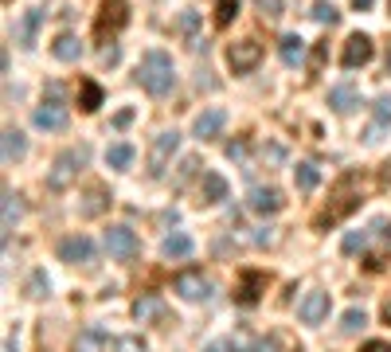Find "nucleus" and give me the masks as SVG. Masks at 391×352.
<instances>
[{
	"label": "nucleus",
	"mask_w": 391,
	"mask_h": 352,
	"mask_svg": "<svg viewBox=\"0 0 391 352\" xmlns=\"http://www.w3.org/2000/svg\"><path fill=\"white\" fill-rule=\"evenodd\" d=\"M137 83H141L149 94L164 98V94L176 86V67H172V55H169V51H161V47L145 51V55H141V67H137Z\"/></svg>",
	"instance_id": "f257e3e1"
},
{
	"label": "nucleus",
	"mask_w": 391,
	"mask_h": 352,
	"mask_svg": "<svg viewBox=\"0 0 391 352\" xmlns=\"http://www.w3.org/2000/svg\"><path fill=\"white\" fill-rule=\"evenodd\" d=\"M90 160V149H67V153H59L55 157V165H52V172H47V188L52 192H63V188H71L78 180V168Z\"/></svg>",
	"instance_id": "f03ea898"
},
{
	"label": "nucleus",
	"mask_w": 391,
	"mask_h": 352,
	"mask_svg": "<svg viewBox=\"0 0 391 352\" xmlns=\"http://www.w3.org/2000/svg\"><path fill=\"white\" fill-rule=\"evenodd\" d=\"M126 24H129V4L126 0H102V4H98V24H94V35H98V40L121 32Z\"/></svg>",
	"instance_id": "7ed1b4c3"
},
{
	"label": "nucleus",
	"mask_w": 391,
	"mask_h": 352,
	"mask_svg": "<svg viewBox=\"0 0 391 352\" xmlns=\"http://www.w3.org/2000/svg\"><path fill=\"white\" fill-rule=\"evenodd\" d=\"M349 184H352V176H344V180H340V192H337V204H332V208H325L321 216L313 219L317 231H325V227L340 223V219L349 216V211H356V208H360V196H352V192H349Z\"/></svg>",
	"instance_id": "20e7f679"
},
{
	"label": "nucleus",
	"mask_w": 391,
	"mask_h": 352,
	"mask_svg": "<svg viewBox=\"0 0 391 352\" xmlns=\"http://www.w3.org/2000/svg\"><path fill=\"white\" fill-rule=\"evenodd\" d=\"M180 149V134L176 129H164V134L153 137V149H149V176H164V168H169V160L176 157Z\"/></svg>",
	"instance_id": "39448f33"
},
{
	"label": "nucleus",
	"mask_w": 391,
	"mask_h": 352,
	"mask_svg": "<svg viewBox=\"0 0 391 352\" xmlns=\"http://www.w3.org/2000/svg\"><path fill=\"white\" fill-rule=\"evenodd\" d=\"M258 63H263V43L258 40H239L227 47V67L235 71V75H251Z\"/></svg>",
	"instance_id": "423d86ee"
},
{
	"label": "nucleus",
	"mask_w": 391,
	"mask_h": 352,
	"mask_svg": "<svg viewBox=\"0 0 391 352\" xmlns=\"http://www.w3.org/2000/svg\"><path fill=\"white\" fill-rule=\"evenodd\" d=\"M172 290L184 298V302H207L212 298V282L204 278V270H184V274L172 278Z\"/></svg>",
	"instance_id": "0eeeda50"
},
{
	"label": "nucleus",
	"mask_w": 391,
	"mask_h": 352,
	"mask_svg": "<svg viewBox=\"0 0 391 352\" xmlns=\"http://www.w3.org/2000/svg\"><path fill=\"white\" fill-rule=\"evenodd\" d=\"M372 55H375L372 40H368L364 32H356V35H349V40H344L340 63H344V71H356V67H368V63H372Z\"/></svg>",
	"instance_id": "6e6552de"
},
{
	"label": "nucleus",
	"mask_w": 391,
	"mask_h": 352,
	"mask_svg": "<svg viewBox=\"0 0 391 352\" xmlns=\"http://www.w3.org/2000/svg\"><path fill=\"white\" fill-rule=\"evenodd\" d=\"M263 293H266V274L263 270H243V278H239V286H235V305L251 310V305H258Z\"/></svg>",
	"instance_id": "1a4fd4ad"
},
{
	"label": "nucleus",
	"mask_w": 391,
	"mask_h": 352,
	"mask_svg": "<svg viewBox=\"0 0 391 352\" xmlns=\"http://www.w3.org/2000/svg\"><path fill=\"white\" fill-rule=\"evenodd\" d=\"M94 254L98 251H94V243L86 239V235H67V239L59 243V259L71 262V266H90Z\"/></svg>",
	"instance_id": "9d476101"
},
{
	"label": "nucleus",
	"mask_w": 391,
	"mask_h": 352,
	"mask_svg": "<svg viewBox=\"0 0 391 352\" xmlns=\"http://www.w3.org/2000/svg\"><path fill=\"white\" fill-rule=\"evenodd\" d=\"M137 231L133 227H126V223H118V227H110L106 231V251L114 254V259H133L137 254Z\"/></svg>",
	"instance_id": "9b49d317"
},
{
	"label": "nucleus",
	"mask_w": 391,
	"mask_h": 352,
	"mask_svg": "<svg viewBox=\"0 0 391 352\" xmlns=\"http://www.w3.org/2000/svg\"><path fill=\"white\" fill-rule=\"evenodd\" d=\"M133 317L141 321V325H157V321H169V310H164V302L157 293H141L133 302Z\"/></svg>",
	"instance_id": "f8f14e48"
},
{
	"label": "nucleus",
	"mask_w": 391,
	"mask_h": 352,
	"mask_svg": "<svg viewBox=\"0 0 391 352\" xmlns=\"http://www.w3.org/2000/svg\"><path fill=\"white\" fill-rule=\"evenodd\" d=\"M298 317L306 321V325H321V321L329 317V293H325V290L306 293V302L298 305Z\"/></svg>",
	"instance_id": "ddd939ff"
},
{
	"label": "nucleus",
	"mask_w": 391,
	"mask_h": 352,
	"mask_svg": "<svg viewBox=\"0 0 391 352\" xmlns=\"http://www.w3.org/2000/svg\"><path fill=\"white\" fill-rule=\"evenodd\" d=\"M251 211H258V216H278L282 208H286V200H282V192L278 188H251Z\"/></svg>",
	"instance_id": "4468645a"
},
{
	"label": "nucleus",
	"mask_w": 391,
	"mask_h": 352,
	"mask_svg": "<svg viewBox=\"0 0 391 352\" xmlns=\"http://www.w3.org/2000/svg\"><path fill=\"white\" fill-rule=\"evenodd\" d=\"M223 126H227V114H223V110H204V114L196 117L192 134L200 137V141H212V137L223 134Z\"/></svg>",
	"instance_id": "2eb2a0df"
},
{
	"label": "nucleus",
	"mask_w": 391,
	"mask_h": 352,
	"mask_svg": "<svg viewBox=\"0 0 391 352\" xmlns=\"http://www.w3.org/2000/svg\"><path fill=\"white\" fill-rule=\"evenodd\" d=\"M40 129H67V106L63 102H43L40 110H35V117H32Z\"/></svg>",
	"instance_id": "dca6fc26"
},
{
	"label": "nucleus",
	"mask_w": 391,
	"mask_h": 352,
	"mask_svg": "<svg viewBox=\"0 0 391 352\" xmlns=\"http://www.w3.org/2000/svg\"><path fill=\"white\" fill-rule=\"evenodd\" d=\"M329 106L337 110V114H352V110L360 106V94H356V86H352V83H340V86H332V90H329Z\"/></svg>",
	"instance_id": "f3484780"
},
{
	"label": "nucleus",
	"mask_w": 391,
	"mask_h": 352,
	"mask_svg": "<svg viewBox=\"0 0 391 352\" xmlns=\"http://www.w3.org/2000/svg\"><path fill=\"white\" fill-rule=\"evenodd\" d=\"M43 24V8H28L24 20L16 24V43L20 47H35V32H40Z\"/></svg>",
	"instance_id": "a211bd4d"
},
{
	"label": "nucleus",
	"mask_w": 391,
	"mask_h": 352,
	"mask_svg": "<svg viewBox=\"0 0 391 352\" xmlns=\"http://www.w3.org/2000/svg\"><path fill=\"white\" fill-rule=\"evenodd\" d=\"M192 251H196V243H192V235H184V231L164 235V243H161V254H164V259H188Z\"/></svg>",
	"instance_id": "6ab92c4d"
},
{
	"label": "nucleus",
	"mask_w": 391,
	"mask_h": 352,
	"mask_svg": "<svg viewBox=\"0 0 391 352\" xmlns=\"http://www.w3.org/2000/svg\"><path fill=\"white\" fill-rule=\"evenodd\" d=\"M200 200H204V204L227 200V180H223L219 172H204V180H200Z\"/></svg>",
	"instance_id": "aec40b11"
},
{
	"label": "nucleus",
	"mask_w": 391,
	"mask_h": 352,
	"mask_svg": "<svg viewBox=\"0 0 391 352\" xmlns=\"http://www.w3.org/2000/svg\"><path fill=\"white\" fill-rule=\"evenodd\" d=\"M278 55H282V63H286V67H298L301 63V55H306V43H301V35H282L278 40Z\"/></svg>",
	"instance_id": "412c9836"
},
{
	"label": "nucleus",
	"mask_w": 391,
	"mask_h": 352,
	"mask_svg": "<svg viewBox=\"0 0 391 352\" xmlns=\"http://www.w3.org/2000/svg\"><path fill=\"white\" fill-rule=\"evenodd\" d=\"M52 55H55V59H63V63H75V59L83 55V43H78V35L63 32L59 40L52 43Z\"/></svg>",
	"instance_id": "4be33fe9"
},
{
	"label": "nucleus",
	"mask_w": 391,
	"mask_h": 352,
	"mask_svg": "<svg viewBox=\"0 0 391 352\" xmlns=\"http://www.w3.org/2000/svg\"><path fill=\"white\" fill-rule=\"evenodd\" d=\"M133 157H137V153H133V145H129V141H118V145L106 149V165L118 168V172H126V168L133 165Z\"/></svg>",
	"instance_id": "5701e85b"
},
{
	"label": "nucleus",
	"mask_w": 391,
	"mask_h": 352,
	"mask_svg": "<svg viewBox=\"0 0 391 352\" xmlns=\"http://www.w3.org/2000/svg\"><path fill=\"white\" fill-rule=\"evenodd\" d=\"M78 106H83L86 114H94V110L102 106V86L94 83V78H83V83H78Z\"/></svg>",
	"instance_id": "b1692460"
},
{
	"label": "nucleus",
	"mask_w": 391,
	"mask_h": 352,
	"mask_svg": "<svg viewBox=\"0 0 391 352\" xmlns=\"http://www.w3.org/2000/svg\"><path fill=\"white\" fill-rule=\"evenodd\" d=\"M24 153H28L24 134H20V129H4V160L16 165V160H24Z\"/></svg>",
	"instance_id": "393cba45"
},
{
	"label": "nucleus",
	"mask_w": 391,
	"mask_h": 352,
	"mask_svg": "<svg viewBox=\"0 0 391 352\" xmlns=\"http://www.w3.org/2000/svg\"><path fill=\"white\" fill-rule=\"evenodd\" d=\"M102 344H106V329H86V333L75 336L71 352H102Z\"/></svg>",
	"instance_id": "a878e982"
},
{
	"label": "nucleus",
	"mask_w": 391,
	"mask_h": 352,
	"mask_svg": "<svg viewBox=\"0 0 391 352\" xmlns=\"http://www.w3.org/2000/svg\"><path fill=\"white\" fill-rule=\"evenodd\" d=\"M294 184H298L301 192H313V188L321 184V172H317V165H309V160H301V165L294 168Z\"/></svg>",
	"instance_id": "bb28decb"
},
{
	"label": "nucleus",
	"mask_w": 391,
	"mask_h": 352,
	"mask_svg": "<svg viewBox=\"0 0 391 352\" xmlns=\"http://www.w3.org/2000/svg\"><path fill=\"white\" fill-rule=\"evenodd\" d=\"M110 204V196H106V188H90V192L83 196V204H78V211L83 216H102V208Z\"/></svg>",
	"instance_id": "cd10ccee"
},
{
	"label": "nucleus",
	"mask_w": 391,
	"mask_h": 352,
	"mask_svg": "<svg viewBox=\"0 0 391 352\" xmlns=\"http://www.w3.org/2000/svg\"><path fill=\"white\" fill-rule=\"evenodd\" d=\"M20 211H24V204H20V196L12 192V188H4V235H8L12 227H16Z\"/></svg>",
	"instance_id": "c85d7f7f"
},
{
	"label": "nucleus",
	"mask_w": 391,
	"mask_h": 352,
	"mask_svg": "<svg viewBox=\"0 0 391 352\" xmlns=\"http://www.w3.org/2000/svg\"><path fill=\"white\" fill-rule=\"evenodd\" d=\"M47 293H52V278L43 274V270H35V274L28 278V298L40 302V298H47Z\"/></svg>",
	"instance_id": "c756f323"
},
{
	"label": "nucleus",
	"mask_w": 391,
	"mask_h": 352,
	"mask_svg": "<svg viewBox=\"0 0 391 352\" xmlns=\"http://www.w3.org/2000/svg\"><path fill=\"white\" fill-rule=\"evenodd\" d=\"M372 122L383 126V129L391 126V94H380V98L372 102Z\"/></svg>",
	"instance_id": "7c9ffc66"
},
{
	"label": "nucleus",
	"mask_w": 391,
	"mask_h": 352,
	"mask_svg": "<svg viewBox=\"0 0 391 352\" xmlns=\"http://www.w3.org/2000/svg\"><path fill=\"white\" fill-rule=\"evenodd\" d=\"M364 325H368V317H364V310H356V305L340 313V333H356V329H364Z\"/></svg>",
	"instance_id": "2f4dec72"
},
{
	"label": "nucleus",
	"mask_w": 391,
	"mask_h": 352,
	"mask_svg": "<svg viewBox=\"0 0 391 352\" xmlns=\"http://www.w3.org/2000/svg\"><path fill=\"white\" fill-rule=\"evenodd\" d=\"M227 348L231 352H258V344H255V336H251L247 329H239V333L227 336Z\"/></svg>",
	"instance_id": "473e14b6"
},
{
	"label": "nucleus",
	"mask_w": 391,
	"mask_h": 352,
	"mask_svg": "<svg viewBox=\"0 0 391 352\" xmlns=\"http://www.w3.org/2000/svg\"><path fill=\"white\" fill-rule=\"evenodd\" d=\"M309 16H313L317 20V24H337V20H340V12L337 8H332V4H329V0H317V4H313V12H309Z\"/></svg>",
	"instance_id": "72a5a7b5"
},
{
	"label": "nucleus",
	"mask_w": 391,
	"mask_h": 352,
	"mask_svg": "<svg viewBox=\"0 0 391 352\" xmlns=\"http://www.w3.org/2000/svg\"><path fill=\"white\" fill-rule=\"evenodd\" d=\"M235 12H239V0H219V4H215V24L227 28L231 20H235Z\"/></svg>",
	"instance_id": "f704fd0d"
},
{
	"label": "nucleus",
	"mask_w": 391,
	"mask_h": 352,
	"mask_svg": "<svg viewBox=\"0 0 391 352\" xmlns=\"http://www.w3.org/2000/svg\"><path fill=\"white\" fill-rule=\"evenodd\" d=\"M368 239H372L368 231H349L340 247H344V254H356V251H364V247H368Z\"/></svg>",
	"instance_id": "c9c22d12"
},
{
	"label": "nucleus",
	"mask_w": 391,
	"mask_h": 352,
	"mask_svg": "<svg viewBox=\"0 0 391 352\" xmlns=\"http://www.w3.org/2000/svg\"><path fill=\"white\" fill-rule=\"evenodd\" d=\"M114 352H149V348H145L141 336H118V341H114Z\"/></svg>",
	"instance_id": "e433bc0d"
},
{
	"label": "nucleus",
	"mask_w": 391,
	"mask_h": 352,
	"mask_svg": "<svg viewBox=\"0 0 391 352\" xmlns=\"http://www.w3.org/2000/svg\"><path fill=\"white\" fill-rule=\"evenodd\" d=\"M255 8L263 20H278L282 16V0H255Z\"/></svg>",
	"instance_id": "4c0bfd02"
},
{
	"label": "nucleus",
	"mask_w": 391,
	"mask_h": 352,
	"mask_svg": "<svg viewBox=\"0 0 391 352\" xmlns=\"http://www.w3.org/2000/svg\"><path fill=\"white\" fill-rule=\"evenodd\" d=\"M196 28H200V16H196L192 8H184V12H180V32H184V35H196Z\"/></svg>",
	"instance_id": "58836bf2"
},
{
	"label": "nucleus",
	"mask_w": 391,
	"mask_h": 352,
	"mask_svg": "<svg viewBox=\"0 0 391 352\" xmlns=\"http://www.w3.org/2000/svg\"><path fill=\"white\" fill-rule=\"evenodd\" d=\"M325 55H329V47H325V43H317V47H313V59H309V71H313V75L325 67Z\"/></svg>",
	"instance_id": "ea45409f"
},
{
	"label": "nucleus",
	"mask_w": 391,
	"mask_h": 352,
	"mask_svg": "<svg viewBox=\"0 0 391 352\" xmlns=\"http://www.w3.org/2000/svg\"><path fill=\"white\" fill-rule=\"evenodd\" d=\"M227 157L231 160H243V157H247V141H231L227 145Z\"/></svg>",
	"instance_id": "a19ab883"
},
{
	"label": "nucleus",
	"mask_w": 391,
	"mask_h": 352,
	"mask_svg": "<svg viewBox=\"0 0 391 352\" xmlns=\"http://www.w3.org/2000/svg\"><path fill=\"white\" fill-rule=\"evenodd\" d=\"M129 122H133V110H118V114H114V129H126Z\"/></svg>",
	"instance_id": "79ce46f5"
},
{
	"label": "nucleus",
	"mask_w": 391,
	"mask_h": 352,
	"mask_svg": "<svg viewBox=\"0 0 391 352\" xmlns=\"http://www.w3.org/2000/svg\"><path fill=\"white\" fill-rule=\"evenodd\" d=\"M255 247H270L274 243V235H270V227H263V231H255V239H251Z\"/></svg>",
	"instance_id": "37998d69"
},
{
	"label": "nucleus",
	"mask_w": 391,
	"mask_h": 352,
	"mask_svg": "<svg viewBox=\"0 0 391 352\" xmlns=\"http://www.w3.org/2000/svg\"><path fill=\"white\" fill-rule=\"evenodd\" d=\"M360 352H391V344H387V341H368Z\"/></svg>",
	"instance_id": "c03bdc74"
},
{
	"label": "nucleus",
	"mask_w": 391,
	"mask_h": 352,
	"mask_svg": "<svg viewBox=\"0 0 391 352\" xmlns=\"http://www.w3.org/2000/svg\"><path fill=\"white\" fill-rule=\"evenodd\" d=\"M263 157H270L274 165H278V160L286 157V153H282V145H266V149H263Z\"/></svg>",
	"instance_id": "a18cd8bd"
},
{
	"label": "nucleus",
	"mask_w": 391,
	"mask_h": 352,
	"mask_svg": "<svg viewBox=\"0 0 391 352\" xmlns=\"http://www.w3.org/2000/svg\"><path fill=\"white\" fill-rule=\"evenodd\" d=\"M118 59H121V51H118V47H106V51H102V63H110V67L118 63Z\"/></svg>",
	"instance_id": "49530a36"
},
{
	"label": "nucleus",
	"mask_w": 391,
	"mask_h": 352,
	"mask_svg": "<svg viewBox=\"0 0 391 352\" xmlns=\"http://www.w3.org/2000/svg\"><path fill=\"white\" fill-rule=\"evenodd\" d=\"M380 184H383V188H387V184H391V160H387V165H383V168H380Z\"/></svg>",
	"instance_id": "de8ad7c7"
},
{
	"label": "nucleus",
	"mask_w": 391,
	"mask_h": 352,
	"mask_svg": "<svg viewBox=\"0 0 391 352\" xmlns=\"http://www.w3.org/2000/svg\"><path fill=\"white\" fill-rule=\"evenodd\" d=\"M352 4H356L360 12H368V8H372V4H375V0H352Z\"/></svg>",
	"instance_id": "09e8293b"
},
{
	"label": "nucleus",
	"mask_w": 391,
	"mask_h": 352,
	"mask_svg": "<svg viewBox=\"0 0 391 352\" xmlns=\"http://www.w3.org/2000/svg\"><path fill=\"white\" fill-rule=\"evenodd\" d=\"M4 352H16V336H4Z\"/></svg>",
	"instance_id": "8fccbe9b"
},
{
	"label": "nucleus",
	"mask_w": 391,
	"mask_h": 352,
	"mask_svg": "<svg viewBox=\"0 0 391 352\" xmlns=\"http://www.w3.org/2000/svg\"><path fill=\"white\" fill-rule=\"evenodd\" d=\"M383 321H387V325H391V298H387V302H383Z\"/></svg>",
	"instance_id": "3c124183"
},
{
	"label": "nucleus",
	"mask_w": 391,
	"mask_h": 352,
	"mask_svg": "<svg viewBox=\"0 0 391 352\" xmlns=\"http://www.w3.org/2000/svg\"><path fill=\"white\" fill-rule=\"evenodd\" d=\"M204 352H223V348H219V344H207V348H204Z\"/></svg>",
	"instance_id": "603ef678"
},
{
	"label": "nucleus",
	"mask_w": 391,
	"mask_h": 352,
	"mask_svg": "<svg viewBox=\"0 0 391 352\" xmlns=\"http://www.w3.org/2000/svg\"><path fill=\"white\" fill-rule=\"evenodd\" d=\"M387 75H391V43H387Z\"/></svg>",
	"instance_id": "864d4df0"
}]
</instances>
